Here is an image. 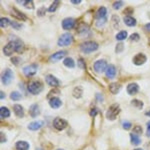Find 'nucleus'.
Listing matches in <instances>:
<instances>
[{"label":"nucleus","instance_id":"9d476101","mask_svg":"<svg viewBox=\"0 0 150 150\" xmlns=\"http://www.w3.org/2000/svg\"><path fill=\"white\" fill-rule=\"evenodd\" d=\"M75 25V20L73 18H66L62 21V27L65 30H70L74 27Z\"/></svg>","mask_w":150,"mask_h":150},{"label":"nucleus","instance_id":"5701e85b","mask_svg":"<svg viewBox=\"0 0 150 150\" xmlns=\"http://www.w3.org/2000/svg\"><path fill=\"white\" fill-rule=\"evenodd\" d=\"M124 23L126 24L127 26H135L136 25V20H135V18H133L132 16L128 15L124 17Z\"/></svg>","mask_w":150,"mask_h":150},{"label":"nucleus","instance_id":"09e8293b","mask_svg":"<svg viewBox=\"0 0 150 150\" xmlns=\"http://www.w3.org/2000/svg\"><path fill=\"white\" fill-rule=\"evenodd\" d=\"M96 96H97V100H100V101H102V100H103L102 95H101V94H100V95H99V94H97Z\"/></svg>","mask_w":150,"mask_h":150},{"label":"nucleus","instance_id":"4468645a","mask_svg":"<svg viewBox=\"0 0 150 150\" xmlns=\"http://www.w3.org/2000/svg\"><path fill=\"white\" fill-rule=\"evenodd\" d=\"M45 80H46L48 85H50V86H52V87L59 86V84H60L59 80H58L57 78H55V77L53 76V75H47L46 79H45Z\"/></svg>","mask_w":150,"mask_h":150},{"label":"nucleus","instance_id":"603ef678","mask_svg":"<svg viewBox=\"0 0 150 150\" xmlns=\"http://www.w3.org/2000/svg\"><path fill=\"white\" fill-rule=\"evenodd\" d=\"M146 115H147V116H150V111H148V112H146Z\"/></svg>","mask_w":150,"mask_h":150},{"label":"nucleus","instance_id":"f704fd0d","mask_svg":"<svg viewBox=\"0 0 150 150\" xmlns=\"http://www.w3.org/2000/svg\"><path fill=\"white\" fill-rule=\"evenodd\" d=\"M24 6L28 9H34V3H33L32 0H27V1L24 2Z\"/></svg>","mask_w":150,"mask_h":150},{"label":"nucleus","instance_id":"1a4fd4ad","mask_svg":"<svg viewBox=\"0 0 150 150\" xmlns=\"http://www.w3.org/2000/svg\"><path fill=\"white\" fill-rule=\"evenodd\" d=\"M53 126L58 130H62L67 126V122L66 120L61 119V118H56L53 122Z\"/></svg>","mask_w":150,"mask_h":150},{"label":"nucleus","instance_id":"a878e982","mask_svg":"<svg viewBox=\"0 0 150 150\" xmlns=\"http://www.w3.org/2000/svg\"><path fill=\"white\" fill-rule=\"evenodd\" d=\"M64 65L66 67H69V68H73V67L75 66V62H74V60L72 59V58L67 57V58H65V59H64Z\"/></svg>","mask_w":150,"mask_h":150},{"label":"nucleus","instance_id":"49530a36","mask_svg":"<svg viewBox=\"0 0 150 150\" xmlns=\"http://www.w3.org/2000/svg\"><path fill=\"white\" fill-rule=\"evenodd\" d=\"M147 136H150V121L147 123Z\"/></svg>","mask_w":150,"mask_h":150},{"label":"nucleus","instance_id":"72a5a7b5","mask_svg":"<svg viewBox=\"0 0 150 150\" xmlns=\"http://www.w3.org/2000/svg\"><path fill=\"white\" fill-rule=\"evenodd\" d=\"M58 5H59V1H54L53 3L51 4V6L49 7V9H48V11L49 12H54L55 10H56V8L58 7Z\"/></svg>","mask_w":150,"mask_h":150},{"label":"nucleus","instance_id":"b1692460","mask_svg":"<svg viewBox=\"0 0 150 150\" xmlns=\"http://www.w3.org/2000/svg\"><path fill=\"white\" fill-rule=\"evenodd\" d=\"M16 149L17 150H28L29 144L25 141H18L16 143Z\"/></svg>","mask_w":150,"mask_h":150},{"label":"nucleus","instance_id":"0eeeda50","mask_svg":"<svg viewBox=\"0 0 150 150\" xmlns=\"http://www.w3.org/2000/svg\"><path fill=\"white\" fill-rule=\"evenodd\" d=\"M105 69H107V62L105 60H98L94 63V70L97 73H102Z\"/></svg>","mask_w":150,"mask_h":150},{"label":"nucleus","instance_id":"ea45409f","mask_svg":"<svg viewBox=\"0 0 150 150\" xmlns=\"http://www.w3.org/2000/svg\"><path fill=\"white\" fill-rule=\"evenodd\" d=\"M11 26L13 28H15V29H20L21 28V25H19V24L17 22H15V21H11Z\"/></svg>","mask_w":150,"mask_h":150},{"label":"nucleus","instance_id":"412c9836","mask_svg":"<svg viewBox=\"0 0 150 150\" xmlns=\"http://www.w3.org/2000/svg\"><path fill=\"white\" fill-rule=\"evenodd\" d=\"M12 15L13 16H15V17H17L18 19H21V20H27V18H26V16L24 15V14L22 13V12H20L18 10V9H16V8H12Z\"/></svg>","mask_w":150,"mask_h":150},{"label":"nucleus","instance_id":"9b49d317","mask_svg":"<svg viewBox=\"0 0 150 150\" xmlns=\"http://www.w3.org/2000/svg\"><path fill=\"white\" fill-rule=\"evenodd\" d=\"M15 51V44H14V41H11L8 44L5 45L3 48V52L4 54L7 55V56H10V55Z\"/></svg>","mask_w":150,"mask_h":150},{"label":"nucleus","instance_id":"864d4df0","mask_svg":"<svg viewBox=\"0 0 150 150\" xmlns=\"http://www.w3.org/2000/svg\"><path fill=\"white\" fill-rule=\"evenodd\" d=\"M148 44H149V46H150V39H149V43H148Z\"/></svg>","mask_w":150,"mask_h":150},{"label":"nucleus","instance_id":"f8f14e48","mask_svg":"<svg viewBox=\"0 0 150 150\" xmlns=\"http://www.w3.org/2000/svg\"><path fill=\"white\" fill-rule=\"evenodd\" d=\"M146 62V56H145L144 54H142V53H139V54L135 55L134 58H133V63L135 65H137V66H139V65H142L143 63Z\"/></svg>","mask_w":150,"mask_h":150},{"label":"nucleus","instance_id":"cd10ccee","mask_svg":"<svg viewBox=\"0 0 150 150\" xmlns=\"http://www.w3.org/2000/svg\"><path fill=\"white\" fill-rule=\"evenodd\" d=\"M82 92H83V90H82V88L81 87H75L74 88V90H73V96L75 98H80L81 97V95H82Z\"/></svg>","mask_w":150,"mask_h":150},{"label":"nucleus","instance_id":"f3484780","mask_svg":"<svg viewBox=\"0 0 150 150\" xmlns=\"http://www.w3.org/2000/svg\"><path fill=\"white\" fill-rule=\"evenodd\" d=\"M43 125H44V122L43 121H34L28 125V129L32 130V131H35V130L40 129Z\"/></svg>","mask_w":150,"mask_h":150},{"label":"nucleus","instance_id":"5fc2aeb1","mask_svg":"<svg viewBox=\"0 0 150 150\" xmlns=\"http://www.w3.org/2000/svg\"><path fill=\"white\" fill-rule=\"evenodd\" d=\"M135 150H142V149H135Z\"/></svg>","mask_w":150,"mask_h":150},{"label":"nucleus","instance_id":"bb28decb","mask_svg":"<svg viewBox=\"0 0 150 150\" xmlns=\"http://www.w3.org/2000/svg\"><path fill=\"white\" fill-rule=\"evenodd\" d=\"M14 44H15V51L16 52H22L23 48H24V45L22 43V41H14Z\"/></svg>","mask_w":150,"mask_h":150},{"label":"nucleus","instance_id":"6ab92c4d","mask_svg":"<svg viewBox=\"0 0 150 150\" xmlns=\"http://www.w3.org/2000/svg\"><path fill=\"white\" fill-rule=\"evenodd\" d=\"M116 75V68L114 65H109L106 69V76L108 78H113Z\"/></svg>","mask_w":150,"mask_h":150},{"label":"nucleus","instance_id":"8fccbe9b","mask_svg":"<svg viewBox=\"0 0 150 150\" xmlns=\"http://www.w3.org/2000/svg\"><path fill=\"white\" fill-rule=\"evenodd\" d=\"M145 29H146V30H148V31H150V23H148V24H146V25H145Z\"/></svg>","mask_w":150,"mask_h":150},{"label":"nucleus","instance_id":"3c124183","mask_svg":"<svg viewBox=\"0 0 150 150\" xmlns=\"http://www.w3.org/2000/svg\"><path fill=\"white\" fill-rule=\"evenodd\" d=\"M4 97H5V94H3V92H1V97H0V98L3 99Z\"/></svg>","mask_w":150,"mask_h":150},{"label":"nucleus","instance_id":"2f4dec72","mask_svg":"<svg viewBox=\"0 0 150 150\" xmlns=\"http://www.w3.org/2000/svg\"><path fill=\"white\" fill-rule=\"evenodd\" d=\"M131 142H132V144H134V145H139L140 144V138L137 135H135V134H131Z\"/></svg>","mask_w":150,"mask_h":150},{"label":"nucleus","instance_id":"473e14b6","mask_svg":"<svg viewBox=\"0 0 150 150\" xmlns=\"http://www.w3.org/2000/svg\"><path fill=\"white\" fill-rule=\"evenodd\" d=\"M131 104H132V105H134L135 107L139 108V109H141L142 106H143V103H142V101H140V100H136V99H134V100H132Z\"/></svg>","mask_w":150,"mask_h":150},{"label":"nucleus","instance_id":"4be33fe9","mask_svg":"<svg viewBox=\"0 0 150 150\" xmlns=\"http://www.w3.org/2000/svg\"><path fill=\"white\" fill-rule=\"evenodd\" d=\"M29 112H30V115L32 116V117H36V116L39 115L40 109H39V107H38L37 104H33V105L30 107V110H29Z\"/></svg>","mask_w":150,"mask_h":150},{"label":"nucleus","instance_id":"37998d69","mask_svg":"<svg viewBox=\"0 0 150 150\" xmlns=\"http://www.w3.org/2000/svg\"><path fill=\"white\" fill-rule=\"evenodd\" d=\"M123 127H124V129H130V127H131V123L130 122H123Z\"/></svg>","mask_w":150,"mask_h":150},{"label":"nucleus","instance_id":"f03ea898","mask_svg":"<svg viewBox=\"0 0 150 150\" xmlns=\"http://www.w3.org/2000/svg\"><path fill=\"white\" fill-rule=\"evenodd\" d=\"M80 49L84 53H91L98 49V44L94 41H87L80 45Z\"/></svg>","mask_w":150,"mask_h":150},{"label":"nucleus","instance_id":"c756f323","mask_svg":"<svg viewBox=\"0 0 150 150\" xmlns=\"http://www.w3.org/2000/svg\"><path fill=\"white\" fill-rule=\"evenodd\" d=\"M125 38H127V32L126 31H120L117 35H116V39L121 41V40H124Z\"/></svg>","mask_w":150,"mask_h":150},{"label":"nucleus","instance_id":"c03bdc74","mask_svg":"<svg viewBox=\"0 0 150 150\" xmlns=\"http://www.w3.org/2000/svg\"><path fill=\"white\" fill-rule=\"evenodd\" d=\"M134 132H135V133H137V134H141V133H142V129H141V127H139V126H135V127H134Z\"/></svg>","mask_w":150,"mask_h":150},{"label":"nucleus","instance_id":"6e6d98bb","mask_svg":"<svg viewBox=\"0 0 150 150\" xmlns=\"http://www.w3.org/2000/svg\"><path fill=\"white\" fill-rule=\"evenodd\" d=\"M58 150H62V149H58Z\"/></svg>","mask_w":150,"mask_h":150},{"label":"nucleus","instance_id":"c85d7f7f","mask_svg":"<svg viewBox=\"0 0 150 150\" xmlns=\"http://www.w3.org/2000/svg\"><path fill=\"white\" fill-rule=\"evenodd\" d=\"M77 31H78L80 34H84V33H87L89 31V28L88 26L85 25V24H80L79 27L77 28Z\"/></svg>","mask_w":150,"mask_h":150},{"label":"nucleus","instance_id":"de8ad7c7","mask_svg":"<svg viewBox=\"0 0 150 150\" xmlns=\"http://www.w3.org/2000/svg\"><path fill=\"white\" fill-rule=\"evenodd\" d=\"M81 2V0H71V3L73 4H79Z\"/></svg>","mask_w":150,"mask_h":150},{"label":"nucleus","instance_id":"aec40b11","mask_svg":"<svg viewBox=\"0 0 150 150\" xmlns=\"http://www.w3.org/2000/svg\"><path fill=\"white\" fill-rule=\"evenodd\" d=\"M13 110H14V113L18 116V117H23L24 116V110H23V107L19 104H15L13 106Z\"/></svg>","mask_w":150,"mask_h":150},{"label":"nucleus","instance_id":"dca6fc26","mask_svg":"<svg viewBox=\"0 0 150 150\" xmlns=\"http://www.w3.org/2000/svg\"><path fill=\"white\" fill-rule=\"evenodd\" d=\"M120 89H121V84L118 83V82H114V83H111L109 85V90L111 93L117 94L119 93Z\"/></svg>","mask_w":150,"mask_h":150},{"label":"nucleus","instance_id":"20e7f679","mask_svg":"<svg viewBox=\"0 0 150 150\" xmlns=\"http://www.w3.org/2000/svg\"><path fill=\"white\" fill-rule=\"evenodd\" d=\"M43 89V84L39 81H31L28 84V91L30 93L34 94H39Z\"/></svg>","mask_w":150,"mask_h":150},{"label":"nucleus","instance_id":"393cba45","mask_svg":"<svg viewBox=\"0 0 150 150\" xmlns=\"http://www.w3.org/2000/svg\"><path fill=\"white\" fill-rule=\"evenodd\" d=\"M0 115H1L2 118H7L10 116V111L8 110V108L2 106V107L0 108Z\"/></svg>","mask_w":150,"mask_h":150},{"label":"nucleus","instance_id":"a211bd4d","mask_svg":"<svg viewBox=\"0 0 150 150\" xmlns=\"http://www.w3.org/2000/svg\"><path fill=\"white\" fill-rule=\"evenodd\" d=\"M49 104H50V106H51L52 108H59L60 106H61V104H62V102H61V100H60L59 98H57V97H53V98H51L49 100Z\"/></svg>","mask_w":150,"mask_h":150},{"label":"nucleus","instance_id":"2eb2a0df","mask_svg":"<svg viewBox=\"0 0 150 150\" xmlns=\"http://www.w3.org/2000/svg\"><path fill=\"white\" fill-rule=\"evenodd\" d=\"M139 91V86L136 83H130L127 86V92L129 95H135Z\"/></svg>","mask_w":150,"mask_h":150},{"label":"nucleus","instance_id":"79ce46f5","mask_svg":"<svg viewBox=\"0 0 150 150\" xmlns=\"http://www.w3.org/2000/svg\"><path fill=\"white\" fill-rule=\"evenodd\" d=\"M78 65H79V67H80V68H84V67H85V62L83 61V59H79L78 60Z\"/></svg>","mask_w":150,"mask_h":150},{"label":"nucleus","instance_id":"6e6552de","mask_svg":"<svg viewBox=\"0 0 150 150\" xmlns=\"http://www.w3.org/2000/svg\"><path fill=\"white\" fill-rule=\"evenodd\" d=\"M37 68L38 67L36 64L28 65V66L23 68V73L25 74L26 76H33V75H35L36 72H37Z\"/></svg>","mask_w":150,"mask_h":150},{"label":"nucleus","instance_id":"e433bc0d","mask_svg":"<svg viewBox=\"0 0 150 150\" xmlns=\"http://www.w3.org/2000/svg\"><path fill=\"white\" fill-rule=\"evenodd\" d=\"M140 39V36L138 33H133V34L130 36V40L131 41H138Z\"/></svg>","mask_w":150,"mask_h":150},{"label":"nucleus","instance_id":"7ed1b4c3","mask_svg":"<svg viewBox=\"0 0 150 150\" xmlns=\"http://www.w3.org/2000/svg\"><path fill=\"white\" fill-rule=\"evenodd\" d=\"M120 112V108H119V105L118 104H112L107 110V113H106V117L108 118L111 121L116 119L117 115L119 114Z\"/></svg>","mask_w":150,"mask_h":150},{"label":"nucleus","instance_id":"f257e3e1","mask_svg":"<svg viewBox=\"0 0 150 150\" xmlns=\"http://www.w3.org/2000/svg\"><path fill=\"white\" fill-rule=\"evenodd\" d=\"M107 10H106L105 7H100V8L97 10V13H96V24L98 26H102L104 23L107 21Z\"/></svg>","mask_w":150,"mask_h":150},{"label":"nucleus","instance_id":"58836bf2","mask_svg":"<svg viewBox=\"0 0 150 150\" xmlns=\"http://www.w3.org/2000/svg\"><path fill=\"white\" fill-rule=\"evenodd\" d=\"M45 12H46V8L45 7H41L40 9H38V12H37V14H38V16H44V14H45Z\"/></svg>","mask_w":150,"mask_h":150},{"label":"nucleus","instance_id":"7c9ffc66","mask_svg":"<svg viewBox=\"0 0 150 150\" xmlns=\"http://www.w3.org/2000/svg\"><path fill=\"white\" fill-rule=\"evenodd\" d=\"M10 97L12 100H15V101H17V100H20L21 99V94L17 92V91H13L11 94H10Z\"/></svg>","mask_w":150,"mask_h":150},{"label":"nucleus","instance_id":"a18cd8bd","mask_svg":"<svg viewBox=\"0 0 150 150\" xmlns=\"http://www.w3.org/2000/svg\"><path fill=\"white\" fill-rule=\"evenodd\" d=\"M97 112H98L97 109H92V110L90 111V115L91 116H95L96 114H97Z\"/></svg>","mask_w":150,"mask_h":150},{"label":"nucleus","instance_id":"ddd939ff","mask_svg":"<svg viewBox=\"0 0 150 150\" xmlns=\"http://www.w3.org/2000/svg\"><path fill=\"white\" fill-rule=\"evenodd\" d=\"M66 51H59V52H56L54 53V54H52L51 56L49 58V61L51 62H56V61H59V60H61L62 58L66 56Z\"/></svg>","mask_w":150,"mask_h":150},{"label":"nucleus","instance_id":"c9c22d12","mask_svg":"<svg viewBox=\"0 0 150 150\" xmlns=\"http://www.w3.org/2000/svg\"><path fill=\"white\" fill-rule=\"evenodd\" d=\"M9 23H11V22L7 18H3V17H2L1 19H0V26H1V27H6V26L8 25Z\"/></svg>","mask_w":150,"mask_h":150},{"label":"nucleus","instance_id":"a19ab883","mask_svg":"<svg viewBox=\"0 0 150 150\" xmlns=\"http://www.w3.org/2000/svg\"><path fill=\"white\" fill-rule=\"evenodd\" d=\"M122 48H124V46H123L122 43H120V44H118L117 46H116V52L119 53L122 51Z\"/></svg>","mask_w":150,"mask_h":150},{"label":"nucleus","instance_id":"423d86ee","mask_svg":"<svg viewBox=\"0 0 150 150\" xmlns=\"http://www.w3.org/2000/svg\"><path fill=\"white\" fill-rule=\"evenodd\" d=\"M12 79H13V72H12L9 68L4 70L3 73H2V76H1L2 83L5 84V85H8V84L12 81Z\"/></svg>","mask_w":150,"mask_h":150},{"label":"nucleus","instance_id":"4c0bfd02","mask_svg":"<svg viewBox=\"0 0 150 150\" xmlns=\"http://www.w3.org/2000/svg\"><path fill=\"white\" fill-rule=\"evenodd\" d=\"M122 5H123V2L122 1H116V2L113 3V8L117 10V9H119Z\"/></svg>","mask_w":150,"mask_h":150},{"label":"nucleus","instance_id":"39448f33","mask_svg":"<svg viewBox=\"0 0 150 150\" xmlns=\"http://www.w3.org/2000/svg\"><path fill=\"white\" fill-rule=\"evenodd\" d=\"M73 42V37L70 33H65V34L60 36V38L58 39L57 44L59 46L63 47V46H68L71 43Z\"/></svg>","mask_w":150,"mask_h":150}]
</instances>
